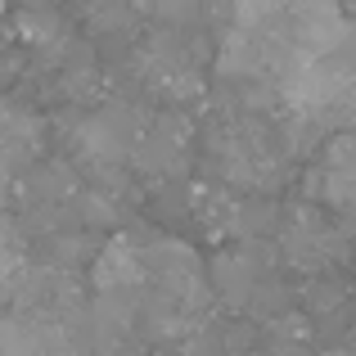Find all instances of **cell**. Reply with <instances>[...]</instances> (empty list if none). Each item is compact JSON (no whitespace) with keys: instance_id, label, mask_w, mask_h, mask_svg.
<instances>
[{"instance_id":"obj_4","label":"cell","mask_w":356,"mask_h":356,"mask_svg":"<svg viewBox=\"0 0 356 356\" xmlns=\"http://www.w3.org/2000/svg\"><path fill=\"white\" fill-rule=\"evenodd\" d=\"M14 27L32 50H41L45 59H63L68 54V27H63V14L50 5H27L14 14Z\"/></svg>"},{"instance_id":"obj_1","label":"cell","mask_w":356,"mask_h":356,"mask_svg":"<svg viewBox=\"0 0 356 356\" xmlns=\"http://www.w3.org/2000/svg\"><path fill=\"white\" fill-rule=\"evenodd\" d=\"M140 131V118H131V108L108 104L99 113L81 118L77 131H72V145H77V158L90 167L95 176L118 172L122 163L131 158V140Z\"/></svg>"},{"instance_id":"obj_7","label":"cell","mask_w":356,"mask_h":356,"mask_svg":"<svg viewBox=\"0 0 356 356\" xmlns=\"http://www.w3.org/2000/svg\"><path fill=\"white\" fill-rule=\"evenodd\" d=\"M181 356H221V330H212V325H199L194 334H185Z\"/></svg>"},{"instance_id":"obj_3","label":"cell","mask_w":356,"mask_h":356,"mask_svg":"<svg viewBox=\"0 0 356 356\" xmlns=\"http://www.w3.org/2000/svg\"><path fill=\"white\" fill-rule=\"evenodd\" d=\"M90 280H95L99 298H140V284H145V266H140V239L127 235V230H118V235L95 252Z\"/></svg>"},{"instance_id":"obj_6","label":"cell","mask_w":356,"mask_h":356,"mask_svg":"<svg viewBox=\"0 0 356 356\" xmlns=\"http://www.w3.org/2000/svg\"><path fill=\"white\" fill-rule=\"evenodd\" d=\"M321 172L352 176V136H348V131H334V136L325 140V163H321Z\"/></svg>"},{"instance_id":"obj_8","label":"cell","mask_w":356,"mask_h":356,"mask_svg":"<svg viewBox=\"0 0 356 356\" xmlns=\"http://www.w3.org/2000/svg\"><path fill=\"white\" fill-rule=\"evenodd\" d=\"M149 14H158L163 23H194L199 18V0H154Z\"/></svg>"},{"instance_id":"obj_5","label":"cell","mask_w":356,"mask_h":356,"mask_svg":"<svg viewBox=\"0 0 356 356\" xmlns=\"http://www.w3.org/2000/svg\"><path fill=\"white\" fill-rule=\"evenodd\" d=\"M0 356H36L32 325L23 316H0Z\"/></svg>"},{"instance_id":"obj_9","label":"cell","mask_w":356,"mask_h":356,"mask_svg":"<svg viewBox=\"0 0 356 356\" xmlns=\"http://www.w3.org/2000/svg\"><path fill=\"white\" fill-rule=\"evenodd\" d=\"M86 221H118V203L104 194H86Z\"/></svg>"},{"instance_id":"obj_2","label":"cell","mask_w":356,"mask_h":356,"mask_svg":"<svg viewBox=\"0 0 356 356\" xmlns=\"http://www.w3.org/2000/svg\"><path fill=\"white\" fill-rule=\"evenodd\" d=\"M136 63H140V72H145V81L167 99V104L203 99V72H199V63H194L190 50H185L181 41H172V36H149L145 50L136 54Z\"/></svg>"}]
</instances>
